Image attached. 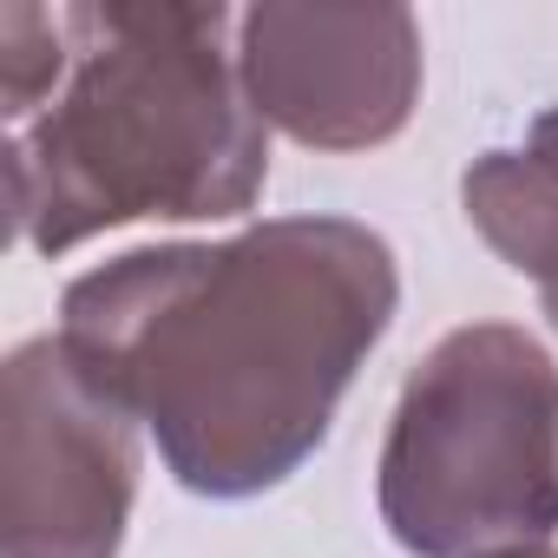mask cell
Returning <instances> with one entry per match:
<instances>
[{
    "mask_svg": "<svg viewBox=\"0 0 558 558\" xmlns=\"http://www.w3.org/2000/svg\"><path fill=\"white\" fill-rule=\"evenodd\" d=\"M401 263L342 210L263 217L204 243H138L73 276L60 342L217 506L290 486L395 329Z\"/></svg>",
    "mask_w": 558,
    "mask_h": 558,
    "instance_id": "obj_1",
    "label": "cell"
},
{
    "mask_svg": "<svg viewBox=\"0 0 558 558\" xmlns=\"http://www.w3.org/2000/svg\"><path fill=\"white\" fill-rule=\"evenodd\" d=\"M60 93L8 132V217L34 256L125 223H230L269 184V125L236 73V14L80 0Z\"/></svg>",
    "mask_w": 558,
    "mask_h": 558,
    "instance_id": "obj_2",
    "label": "cell"
},
{
    "mask_svg": "<svg viewBox=\"0 0 558 558\" xmlns=\"http://www.w3.org/2000/svg\"><path fill=\"white\" fill-rule=\"evenodd\" d=\"M375 512L408 558H512L558 538V362L532 329L460 323L408 368Z\"/></svg>",
    "mask_w": 558,
    "mask_h": 558,
    "instance_id": "obj_3",
    "label": "cell"
},
{
    "mask_svg": "<svg viewBox=\"0 0 558 558\" xmlns=\"http://www.w3.org/2000/svg\"><path fill=\"white\" fill-rule=\"evenodd\" d=\"M138 434L60 336H27L0 368V558H119L145 473Z\"/></svg>",
    "mask_w": 558,
    "mask_h": 558,
    "instance_id": "obj_4",
    "label": "cell"
},
{
    "mask_svg": "<svg viewBox=\"0 0 558 558\" xmlns=\"http://www.w3.org/2000/svg\"><path fill=\"white\" fill-rule=\"evenodd\" d=\"M236 73L269 132L310 151H375L408 132L427 47L408 8H296L236 14Z\"/></svg>",
    "mask_w": 558,
    "mask_h": 558,
    "instance_id": "obj_5",
    "label": "cell"
},
{
    "mask_svg": "<svg viewBox=\"0 0 558 558\" xmlns=\"http://www.w3.org/2000/svg\"><path fill=\"white\" fill-rule=\"evenodd\" d=\"M460 210L480 243L538 290V316L558 336V106L460 171Z\"/></svg>",
    "mask_w": 558,
    "mask_h": 558,
    "instance_id": "obj_6",
    "label": "cell"
},
{
    "mask_svg": "<svg viewBox=\"0 0 558 558\" xmlns=\"http://www.w3.org/2000/svg\"><path fill=\"white\" fill-rule=\"evenodd\" d=\"M73 66V21L66 8H34V0H8L0 8V119L27 125L66 80Z\"/></svg>",
    "mask_w": 558,
    "mask_h": 558,
    "instance_id": "obj_7",
    "label": "cell"
},
{
    "mask_svg": "<svg viewBox=\"0 0 558 558\" xmlns=\"http://www.w3.org/2000/svg\"><path fill=\"white\" fill-rule=\"evenodd\" d=\"M512 558H558V545H538V551H512Z\"/></svg>",
    "mask_w": 558,
    "mask_h": 558,
    "instance_id": "obj_8",
    "label": "cell"
}]
</instances>
